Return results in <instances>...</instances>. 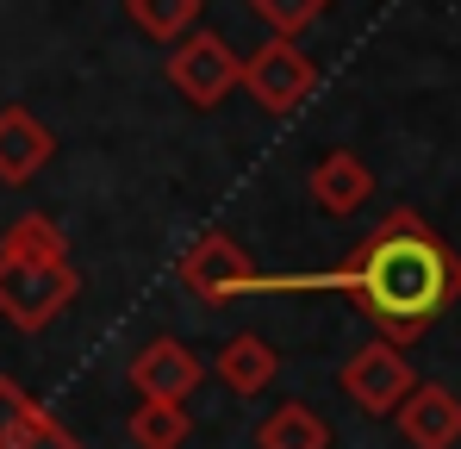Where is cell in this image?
<instances>
[{
	"instance_id": "obj_1",
	"label": "cell",
	"mask_w": 461,
	"mask_h": 449,
	"mask_svg": "<svg viewBox=\"0 0 461 449\" xmlns=\"http://www.w3.org/2000/svg\"><path fill=\"white\" fill-rule=\"evenodd\" d=\"M287 288H330L386 344H418L461 299V256L430 231L424 213L393 206L330 275H268V294H287Z\"/></svg>"
},
{
	"instance_id": "obj_2",
	"label": "cell",
	"mask_w": 461,
	"mask_h": 449,
	"mask_svg": "<svg viewBox=\"0 0 461 449\" xmlns=\"http://www.w3.org/2000/svg\"><path fill=\"white\" fill-rule=\"evenodd\" d=\"M81 294V275L69 262V237L44 213H19L0 237V318L25 337L57 325Z\"/></svg>"
},
{
	"instance_id": "obj_3",
	"label": "cell",
	"mask_w": 461,
	"mask_h": 449,
	"mask_svg": "<svg viewBox=\"0 0 461 449\" xmlns=\"http://www.w3.org/2000/svg\"><path fill=\"white\" fill-rule=\"evenodd\" d=\"M175 281H181L187 294H200L206 306H230V299L268 294V275L249 262V250H243L230 231H200V237L181 250Z\"/></svg>"
},
{
	"instance_id": "obj_4",
	"label": "cell",
	"mask_w": 461,
	"mask_h": 449,
	"mask_svg": "<svg viewBox=\"0 0 461 449\" xmlns=\"http://www.w3.org/2000/svg\"><path fill=\"white\" fill-rule=\"evenodd\" d=\"M237 87H249V100H256L262 113L287 119L294 106L312 100L318 69H312V57L294 44V38H268V44H256V57L243 63V81H237Z\"/></svg>"
},
{
	"instance_id": "obj_5",
	"label": "cell",
	"mask_w": 461,
	"mask_h": 449,
	"mask_svg": "<svg viewBox=\"0 0 461 449\" xmlns=\"http://www.w3.org/2000/svg\"><path fill=\"white\" fill-rule=\"evenodd\" d=\"M168 81L187 106H219L230 87L243 81V57L230 50L219 32H187L175 50H168Z\"/></svg>"
},
{
	"instance_id": "obj_6",
	"label": "cell",
	"mask_w": 461,
	"mask_h": 449,
	"mask_svg": "<svg viewBox=\"0 0 461 449\" xmlns=\"http://www.w3.org/2000/svg\"><path fill=\"white\" fill-rule=\"evenodd\" d=\"M337 387H343L368 418H393L399 399L418 387V374H411V362H405V350L381 337V344H362V350L337 369Z\"/></svg>"
},
{
	"instance_id": "obj_7",
	"label": "cell",
	"mask_w": 461,
	"mask_h": 449,
	"mask_svg": "<svg viewBox=\"0 0 461 449\" xmlns=\"http://www.w3.org/2000/svg\"><path fill=\"white\" fill-rule=\"evenodd\" d=\"M125 380L138 387V399H187V393L206 380V362H200L181 337H150V344L125 362Z\"/></svg>"
},
{
	"instance_id": "obj_8",
	"label": "cell",
	"mask_w": 461,
	"mask_h": 449,
	"mask_svg": "<svg viewBox=\"0 0 461 449\" xmlns=\"http://www.w3.org/2000/svg\"><path fill=\"white\" fill-rule=\"evenodd\" d=\"M399 437L411 449H456L461 444V399L443 380H418L405 399H399Z\"/></svg>"
},
{
	"instance_id": "obj_9",
	"label": "cell",
	"mask_w": 461,
	"mask_h": 449,
	"mask_svg": "<svg viewBox=\"0 0 461 449\" xmlns=\"http://www.w3.org/2000/svg\"><path fill=\"white\" fill-rule=\"evenodd\" d=\"M306 188H312V200H318V213L349 219V213H362V206L375 200V169H368L356 150H324V156L312 162Z\"/></svg>"
},
{
	"instance_id": "obj_10",
	"label": "cell",
	"mask_w": 461,
	"mask_h": 449,
	"mask_svg": "<svg viewBox=\"0 0 461 449\" xmlns=\"http://www.w3.org/2000/svg\"><path fill=\"white\" fill-rule=\"evenodd\" d=\"M50 156H57V138H50V125L32 106H6L0 113V181L6 188H25Z\"/></svg>"
},
{
	"instance_id": "obj_11",
	"label": "cell",
	"mask_w": 461,
	"mask_h": 449,
	"mask_svg": "<svg viewBox=\"0 0 461 449\" xmlns=\"http://www.w3.org/2000/svg\"><path fill=\"white\" fill-rule=\"evenodd\" d=\"M275 374H281V350H275L268 337H256V331L230 337L225 350H219V380H225L237 399L268 393V387H275Z\"/></svg>"
},
{
	"instance_id": "obj_12",
	"label": "cell",
	"mask_w": 461,
	"mask_h": 449,
	"mask_svg": "<svg viewBox=\"0 0 461 449\" xmlns=\"http://www.w3.org/2000/svg\"><path fill=\"white\" fill-rule=\"evenodd\" d=\"M256 449H330V425L312 412L306 399H287V406H275L256 425Z\"/></svg>"
},
{
	"instance_id": "obj_13",
	"label": "cell",
	"mask_w": 461,
	"mask_h": 449,
	"mask_svg": "<svg viewBox=\"0 0 461 449\" xmlns=\"http://www.w3.org/2000/svg\"><path fill=\"white\" fill-rule=\"evenodd\" d=\"M187 431H194V418H187L181 399H138L131 418H125V437L138 449H181Z\"/></svg>"
},
{
	"instance_id": "obj_14",
	"label": "cell",
	"mask_w": 461,
	"mask_h": 449,
	"mask_svg": "<svg viewBox=\"0 0 461 449\" xmlns=\"http://www.w3.org/2000/svg\"><path fill=\"white\" fill-rule=\"evenodd\" d=\"M125 13H131V25L156 38V44H181L187 32H194V19H200V0H125Z\"/></svg>"
},
{
	"instance_id": "obj_15",
	"label": "cell",
	"mask_w": 461,
	"mask_h": 449,
	"mask_svg": "<svg viewBox=\"0 0 461 449\" xmlns=\"http://www.w3.org/2000/svg\"><path fill=\"white\" fill-rule=\"evenodd\" d=\"M38 418H44V406H38L19 380H6V374H0V449H13L32 425H38Z\"/></svg>"
},
{
	"instance_id": "obj_16",
	"label": "cell",
	"mask_w": 461,
	"mask_h": 449,
	"mask_svg": "<svg viewBox=\"0 0 461 449\" xmlns=\"http://www.w3.org/2000/svg\"><path fill=\"white\" fill-rule=\"evenodd\" d=\"M256 13L268 19V32H275V38H300L312 19H324V13H330V0H256Z\"/></svg>"
},
{
	"instance_id": "obj_17",
	"label": "cell",
	"mask_w": 461,
	"mask_h": 449,
	"mask_svg": "<svg viewBox=\"0 0 461 449\" xmlns=\"http://www.w3.org/2000/svg\"><path fill=\"white\" fill-rule=\"evenodd\" d=\"M13 449H81V437L63 425V418H50V412H44V418H38V425H32Z\"/></svg>"
}]
</instances>
